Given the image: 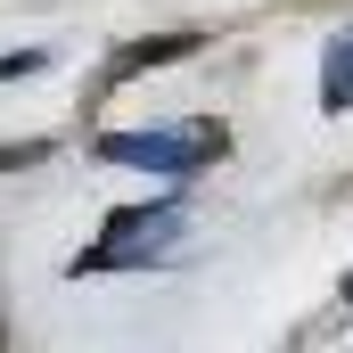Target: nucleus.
Masks as SVG:
<instances>
[{
  "label": "nucleus",
  "mask_w": 353,
  "mask_h": 353,
  "mask_svg": "<svg viewBox=\"0 0 353 353\" xmlns=\"http://www.w3.org/2000/svg\"><path fill=\"white\" fill-rule=\"evenodd\" d=\"M0 353H8V337H0Z\"/></svg>",
  "instance_id": "8"
},
{
  "label": "nucleus",
  "mask_w": 353,
  "mask_h": 353,
  "mask_svg": "<svg viewBox=\"0 0 353 353\" xmlns=\"http://www.w3.org/2000/svg\"><path fill=\"white\" fill-rule=\"evenodd\" d=\"M197 50V33H157V41H132V50H115L107 58V83H132V74H148V66H173Z\"/></svg>",
  "instance_id": "3"
},
{
  "label": "nucleus",
  "mask_w": 353,
  "mask_h": 353,
  "mask_svg": "<svg viewBox=\"0 0 353 353\" xmlns=\"http://www.w3.org/2000/svg\"><path fill=\"white\" fill-rule=\"evenodd\" d=\"M33 66H41V50H17V58H0V83L8 74H33Z\"/></svg>",
  "instance_id": "6"
},
{
  "label": "nucleus",
  "mask_w": 353,
  "mask_h": 353,
  "mask_svg": "<svg viewBox=\"0 0 353 353\" xmlns=\"http://www.w3.org/2000/svg\"><path fill=\"white\" fill-rule=\"evenodd\" d=\"M222 148H230L222 123H189V132H107L99 140L107 165H148V173H173V181H197Z\"/></svg>",
  "instance_id": "2"
},
{
  "label": "nucleus",
  "mask_w": 353,
  "mask_h": 353,
  "mask_svg": "<svg viewBox=\"0 0 353 353\" xmlns=\"http://www.w3.org/2000/svg\"><path fill=\"white\" fill-rule=\"evenodd\" d=\"M173 239H181V197H157V205H115V214H107V239H99V247H83L66 271L83 279V271L165 263V255H173Z\"/></svg>",
  "instance_id": "1"
},
{
  "label": "nucleus",
  "mask_w": 353,
  "mask_h": 353,
  "mask_svg": "<svg viewBox=\"0 0 353 353\" xmlns=\"http://www.w3.org/2000/svg\"><path fill=\"white\" fill-rule=\"evenodd\" d=\"M321 107H329V115L353 107V25L329 41V58H321Z\"/></svg>",
  "instance_id": "4"
},
{
  "label": "nucleus",
  "mask_w": 353,
  "mask_h": 353,
  "mask_svg": "<svg viewBox=\"0 0 353 353\" xmlns=\"http://www.w3.org/2000/svg\"><path fill=\"white\" fill-rule=\"evenodd\" d=\"M50 157V140H17V148H0V173H17V165H41Z\"/></svg>",
  "instance_id": "5"
},
{
  "label": "nucleus",
  "mask_w": 353,
  "mask_h": 353,
  "mask_svg": "<svg viewBox=\"0 0 353 353\" xmlns=\"http://www.w3.org/2000/svg\"><path fill=\"white\" fill-rule=\"evenodd\" d=\"M345 304H353V271H345Z\"/></svg>",
  "instance_id": "7"
}]
</instances>
